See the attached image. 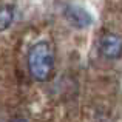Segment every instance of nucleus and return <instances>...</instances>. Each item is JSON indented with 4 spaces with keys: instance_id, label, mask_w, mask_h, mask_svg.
Masks as SVG:
<instances>
[{
    "instance_id": "1",
    "label": "nucleus",
    "mask_w": 122,
    "mask_h": 122,
    "mask_svg": "<svg viewBox=\"0 0 122 122\" xmlns=\"http://www.w3.org/2000/svg\"><path fill=\"white\" fill-rule=\"evenodd\" d=\"M26 65L31 77L37 82L50 81L54 70V53L46 40L36 42L28 51Z\"/></svg>"
},
{
    "instance_id": "2",
    "label": "nucleus",
    "mask_w": 122,
    "mask_h": 122,
    "mask_svg": "<svg viewBox=\"0 0 122 122\" xmlns=\"http://www.w3.org/2000/svg\"><path fill=\"white\" fill-rule=\"evenodd\" d=\"M63 15H65L66 22L71 25L76 30H85V28H90L94 22L91 12L88 9H85L83 6L79 5H66L65 11H63Z\"/></svg>"
},
{
    "instance_id": "3",
    "label": "nucleus",
    "mask_w": 122,
    "mask_h": 122,
    "mask_svg": "<svg viewBox=\"0 0 122 122\" xmlns=\"http://www.w3.org/2000/svg\"><path fill=\"white\" fill-rule=\"evenodd\" d=\"M99 51L107 60H117L122 57V39L117 34L108 33L99 42Z\"/></svg>"
},
{
    "instance_id": "4",
    "label": "nucleus",
    "mask_w": 122,
    "mask_h": 122,
    "mask_svg": "<svg viewBox=\"0 0 122 122\" xmlns=\"http://www.w3.org/2000/svg\"><path fill=\"white\" fill-rule=\"evenodd\" d=\"M14 22V6L2 5L0 6V31H6Z\"/></svg>"
},
{
    "instance_id": "5",
    "label": "nucleus",
    "mask_w": 122,
    "mask_h": 122,
    "mask_svg": "<svg viewBox=\"0 0 122 122\" xmlns=\"http://www.w3.org/2000/svg\"><path fill=\"white\" fill-rule=\"evenodd\" d=\"M11 122H28V121L25 119V117H20V116H19V117H14Z\"/></svg>"
}]
</instances>
